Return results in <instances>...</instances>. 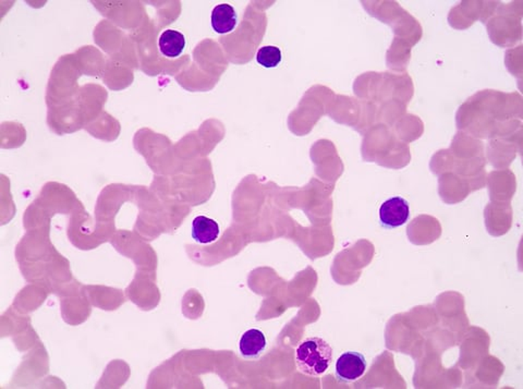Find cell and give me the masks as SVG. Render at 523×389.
Masks as SVG:
<instances>
[{"instance_id":"6da1fadb","label":"cell","mask_w":523,"mask_h":389,"mask_svg":"<svg viewBox=\"0 0 523 389\" xmlns=\"http://www.w3.org/2000/svg\"><path fill=\"white\" fill-rule=\"evenodd\" d=\"M333 360V349L326 341L310 337L296 350V363L306 375L320 376L328 370Z\"/></svg>"},{"instance_id":"7a4b0ae2","label":"cell","mask_w":523,"mask_h":389,"mask_svg":"<svg viewBox=\"0 0 523 389\" xmlns=\"http://www.w3.org/2000/svg\"><path fill=\"white\" fill-rule=\"evenodd\" d=\"M410 217V207L407 199L401 197L386 199L380 207V220L385 228H398L405 225Z\"/></svg>"},{"instance_id":"3957f363","label":"cell","mask_w":523,"mask_h":389,"mask_svg":"<svg viewBox=\"0 0 523 389\" xmlns=\"http://www.w3.org/2000/svg\"><path fill=\"white\" fill-rule=\"evenodd\" d=\"M366 370V360L357 351H347L336 362V376L346 383L354 382L362 378Z\"/></svg>"},{"instance_id":"277c9868","label":"cell","mask_w":523,"mask_h":389,"mask_svg":"<svg viewBox=\"0 0 523 389\" xmlns=\"http://www.w3.org/2000/svg\"><path fill=\"white\" fill-rule=\"evenodd\" d=\"M265 348H266V337L263 331L257 328L247 331L241 336L239 343L241 355L249 359L259 357L262 352L264 351Z\"/></svg>"},{"instance_id":"5b68a950","label":"cell","mask_w":523,"mask_h":389,"mask_svg":"<svg viewBox=\"0 0 523 389\" xmlns=\"http://www.w3.org/2000/svg\"><path fill=\"white\" fill-rule=\"evenodd\" d=\"M219 226L207 216H197L192 222V238L201 244H212L219 236Z\"/></svg>"},{"instance_id":"8992f818","label":"cell","mask_w":523,"mask_h":389,"mask_svg":"<svg viewBox=\"0 0 523 389\" xmlns=\"http://www.w3.org/2000/svg\"><path fill=\"white\" fill-rule=\"evenodd\" d=\"M212 26L218 34L232 32L237 26V14L227 4L216 6L212 12Z\"/></svg>"},{"instance_id":"52a82bcc","label":"cell","mask_w":523,"mask_h":389,"mask_svg":"<svg viewBox=\"0 0 523 389\" xmlns=\"http://www.w3.org/2000/svg\"><path fill=\"white\" fill-rule=\"evenodd\" d=\"M185 47V37L182 33L175 30H166L160 37V48L162 55L168 58H176Z\"/></svg>"},{"instance_id":"ba28073f","label":"cell","mask_w":523,"mask_h":389,"mask_svg":"<svg viewBox=\"0 0 523 389\" xmlns=\"http://www.w3.org/2000/svg\"><path fill=\"white\" fill-rule=\"evenodd\" d=\"M281 51L276 46H264L259 49L257 61L264 68H275L281 63Z\"/></svg>"}]
</instances>
